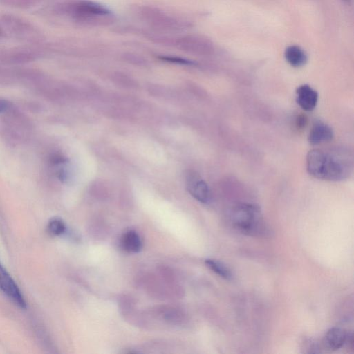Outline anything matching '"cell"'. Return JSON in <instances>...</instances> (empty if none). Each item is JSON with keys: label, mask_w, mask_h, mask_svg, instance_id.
<instances>
[{"label": "cell", "mask_w": 354, "mask_h": 354, "mask_svg": "<svg viewBox=\"0 0 354 354\" xmlns=\"http://www.w3.org/2000/svg\"><path fill=\"white\" fill-rule=\"evenodd\" d=\"M48 8L46 12L84 26H105L112 24L115 19L107 8L91 0H63Z\"/></svg>", "instance_id": "obj_1"}, {"label": "cell", "mask_w": 354, "mask_h": 354, "mask_svg": "<svg viewBox=\"0 0 354 354\" xmlns=\"http://www.w3.org/2000/svg\"><path fill=\"white\" fill-rule=\"evenodd\" d=\"M306 167L309 174L316 178L339 181L351 174L352 161L345 153L313 149L307 154Z\"/></svg>", "instance_id": "obj_2"}, {"label": "cell", "mask_w": 354, "mask_h": 354, "mask_svg": "<svg viewBox=\"0 0 354 354\" xmlns=\"http://www.w3.org/2000/svg\"><path fill=\"white\" fill-rule=\"evenodd\" d=\"M229 219L235 229L249 236H266L270 232L259 207L255 204H236L230 209Z\"/></svg>", "instance_id": "obj_3"}, {"label": "cell", "mask_w": 354, "mask_h": 354, "mask_svg": "<svg viewBox=\"0 0 354 354\" xmlns=\"http://www.w3.org/2000/svg\"><path fill=\"white\" fill-rule=\"evenodd\" d=\"M0 23L5 39H11L23 44H39L44 41L41 30L31 22L12 14H0Z\"/></svg>", "instance_id": "obj_4"}, {"label": "cell", "mask_w": 354, "mask_h": 354, "mask_svg": "<svg viewBox=\"0 0 354 354\" xmlns=\"http://www.w3.org/2000/svg\"><path fill=\"white\" fill-rule=\"evenodd\" d=\"M139 15L145 22L159 30H176L183 26L179 20L155 7L142 6Z\"/></svg>", "instance_id": "obj_5"}, {"label": "cell", "mask_w": 354, "mask_h": 354, "mask_svg": "<svg viewBox=\"0 0 354 354\" xmlns=\"http://www.w3.org/2000/svg\"><path fill=\"white\" fill-rule=\"evenodd\" d=\"M174 43L181 50L194 55H211L214 50L212 41L198 35H185L176 39Z\"/></svg>", "instance_id": "obj_6"}, {"label": "cell", "mask_w": 354, "mask_h": 354, "mask_svg": "<svg viewBox=\"0 0 354 354\" xmlns=\"http://www.w3.org/2000/svg\"><path fill=\"white\" fill-rule=\"evenodd\" d=\"M0 290L19 308H26V303L21 290L1 263Z\"/></svg>", "instance_id": "obj_7"}, {"label": "cell", "mask_w": 354, "mask_h": 354, "mask_svg": "<svg viewBox=\"0 0 354 354\" xmlns=\"http://www.w3.org/2000/svg\"><path fill=\"white\" fill-rule=\"evenodd\" d=\"M187 189L197 201L207 203L210 199V191L207 184L196 173H190L187 177Z\"/></svg>", "instance_id": "obj_8"}, {"label": "cell", "mask_w": 354, "mask_h": 354, "mask_svg": "<svg viewBox=\"0 0 354 354\" xmlns=\"http://www.w3.org/2000/svg\"><path fill=\"white\" fill-rule=\"evenodd\" d=\"M318 93L310 86L303 84L296 90V101L299 106L305 111L313 110L317 103Z\"/></svg>", "instance_id": "obj_9"}, {"label": "cell", "mask_w": 354, "mask_h": 354, "mask_svg": "<svg viewBox=\"0 0 354 354\" xmlns=\"http://www.w3.org/2000/svg\"><path fill=\"white\" fill-rule=\"evenodd\" d=\"M347 334L339 328H330L324 335L322 339L323 347L330 351H336L346 343Z\"/></svg>", "instance_id": "obj_10"}, {"label": "cell", "mask_w": 354, "mask_h": 354, "mask_svg": "<svg viewBox=\"0 0 354 354\" xmlns=\"http://www.w3.org/2000/svg\"><path fill=\"white\" fill-rule=\"evenodd\" d=\"M333 137L332 129L328 124L319 122L311 128L308 140L311 145H317L331 140Z\"/></svg>", "instance_id": "obj_11"}, {"label": "cell", "mask_w": 354, "mask_h": 354, "mask_svg": "<svg viewBox=\"0 0 354 354\" xmlns=\"http://www.w3.org/2000/svg\"><path fill=\"white\" fill-rule=\"evenodd\" d=\"M284 57L287 62L293 67H301L305 65L308 60L305 51L297 45L288 46L285 50Z\"/></svg>", "instance_id": "obj_12"}, {"label": "cell", "mask_w": 354, "mask_h": 354, "mask_svg": "<svg viewBox=\"0 0 354 354\" xmlns=\"http://www.w3.org/2000/svg\"><path fill=\"white\" fill-rule=\"evenodd\" d=\"M142 240L137 232L129 230L125 232L121 239L122 248L131 253H136L142 249Z\"/></svg>", "instance_id": "obj_13"}, {"label": "cell", "mask_w": 354, "mask_h": 354, "mask_svg": "<svg viewBox=\"0 0 354 354\" xmlns=\"http://www.w3.org/2000/svg\"><path fill=\"white\" fill-rule=\"evenodd\" d=\"M206 266L214 272L225 279H231L232 274L230 269L222 262L213 259H207L205 261Z\"/></svg>", "instance_id": "obj_14"}, {"label": "cell", "mask_w": 354, "mask_h": 354, "mask_svg": "<svg viewBox=\"0 0 354 354\" xmlns=\"http://www.w3.org/2000/svg\"><path fill=\"white\" fill-rule=\"evenodd\" d=\"M45 1H47V0H0V3L17 9H29Z\"/></svg>", "instance_id": "obj_15"}, {"label": "cell", "mask_w": 354, "mask_h": 354, "mask_svg": "<svg viewBox=\"0 0 354 354\" xmlns=\"http://www.w3.org/2000/svg\"><path fill=\"white\" fill-rule=\"evenodd\" d=\"M47 231L54 236L62 235L66 232V223L59 217L51 218L47 224Z\"/></svg>", "instance_id": "obj_16"}, {"label": "cell", "mask_w": 354, "mask_h": 354, "mask_svg": "<svg viewBox=\"0 0 354 354\" xmlns=\"http://www.w3.org/2000/svg\"><path fill=\"white\" fill-rule=\"evenodd\" d=\"M162 59H164L165 60H167V61H169V62H176V63H178V64H192V62H190V61H188V60H186V59H179V58H174V57H162Z\"/></svg>", "instance_id": "obj_17"}, {"label": "cell", "mask_w": 354, "mask_h": 354, "mask_svg": "<svg viewBox=\"0 0 354 354\" xmlns=\"http://www.w3.org/2000/svg\"><path fill=\"white\" fill-rule=\"evenodd\" d=\"M9 108V102L3 99H0V113L6 112Z\"/></svg>", "instance_id": "obj_18"}, {"label": "cell", "mask_w": 354, "mask_h": 354, "mask_svg": "<svg viewBox=\"0 0 354 354\" xmlns=\"http://www.w3.org/2000/svg\"><path fill=\"white\" fill-rule=\"evenodd\" d=\"M127 57L131 62L133 61L134 63H136V64H138V63L142 64V62H144V60L142 57L136 56L135 55L129 54L128 55H127Z\"/></svg>", "instance_id": "obj_19"}, {"label": "cell", "mask_w": 354, "mask_h": 354, "mask_svg": "<svg viewBox=\"0 0 354 354\" xmlns=\"http://www.w3.org/2000/svg\"><path fill=\"white\" fill-rule=\"evenodd\" d=\"M5 40L4 34L3 32V29L0 23V41Z\"/></svg>", "instance_id": "obj_20"}, {"label": "cell", "mask_w": 354, "mask_h": 354, "mask_svg": "<svg viewBox=\"0 0 354 354\" xmlns=\"http://www.w3.org/2000/svg\"><path fill=\"white\" fill-rule=\"evenodd\" d=\"M344 1H349V0H344Z\"/></svg>", "instance_id": "obj_21"}]
</instances>
